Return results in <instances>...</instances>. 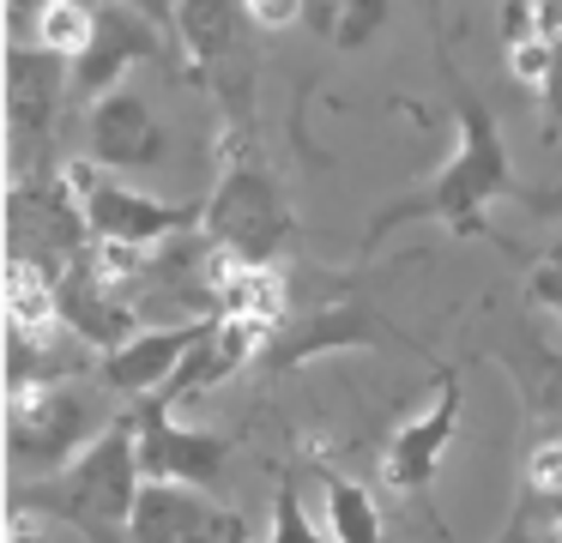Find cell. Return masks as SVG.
Returning <instances> with one entry per match:
<instances>
[{
    "instance_id": "6da1fadb",
    "label": "cell",
    "mask_w": 562,
    "mask_h": 543,
    "mask_svg": "<svg viewBox=\"0 0 562 543\" xmlns=\"http://www.w3.org/2000/svg\"><path fill=\"white\" fill-rule=\"evenodd\" d=\"M453 127H460V145H453L448 163H441L417 193H405V200L381 205V212L369 217V248H375L387 229L412 224V217H436L453 236H477V229H484V212L514 188L508 145H502L496 115H490L460 79H453Z\"/></svg>"
},
{
    "instance_id": "7a4b0ae2",
    "label": "cell",
    "mask_w": 562,
    "mask_h": 543,
    "mask_svg": "<svg viewBox=\"0 0 562 543\" xmlns=\"http://www.w3.org/2000/svg\"><path fill=\"white\" fill-rule=\"evenodd\" d=\"M139 489H146V477H139L134 410H127V417H115L79 459H67L61 471H49L43 483H19V501L43 507V519L79 525L91 543H127Z\"/></svg>"
},
{
    "instance_id": "3957f363",
    "label": "cell",
    "mask_w": 562,
    "mask_h": 543,
    "mask_svg": "<svg viewBox=\"0 0 562 543\" xmlns=\"http://www.w3.org/2000/svg\"><path fill=\"white\" fill-rule=\"evenodd\" d=\"M200 229H206L212 248L236 253V260H255V265H272V253H279L296 229V212H291V200H284L279 176L243 145V151L224 157L218 188L200 205Z\"/></svg>"
},
{
    "instance_id": "277c9868",
    "label": "cell",
    "mask_w": 562,
    "mask_h": 543,
    "mask_svg": "<svg viewBox=\"0 0 562 543\" xmlns=\"http://www.w3.org/2000/svg\"><path fill=\"white\" fill-rule=\"evenodd\" d=\"M110 422H98V405L79 393L74 381L55 386H19L7 393V446H13L19 471H61L67 459H79Z\"/></svg>"
},
{
    "instance_id": "5b68a950",
    "label": "cell",
    "mask_w": 562,
    "mask_h": 543,
    "mask_svg": "<svg viewBox=\"0 0 562 543\" xmlns=\"http://www.w3.org/2000/svg\"><path fill=\"white\" fill-rule=\"evenodd\" d=\"M67 188H74L79 212H86L91 241H134V248H164L176 241L188 224H200L194 205H170V200H151L139 188H122V181L103 176V163L79 157V163L61 169Z\"/></svg>"
},
{
    "instance_id": "8992f818",
    "label": "cell",
    "mask_w": 562,
    "mask_h": 543,
    "mask_svg": "<svg viewBox=\"0 0 562 543\" xmlns=\"http://www.w3.org/2000/svg\"><path fill=\"white\" fill-rule=\"evenodd\" d=\"M134 441H139V477L146 483H194V489H212L224 477V459H231V434L182 429L176 405H164L158 393H146L134 405Z\"/></svg>"
},
{
    "instance_id": "52a82bcc",
    "label": "cell",
    "mask_w": 562,
    "mask_h": 543,
    "mask_svg": "<svg viewBox=\"0 0 562 543\" xmlns=\"http://www.w3.org/2000/svg\"><path fill=\"white\" fill-rule=\"evenodd\" d=\"M74 97V60L37 43H13L7 55V127H13V169L25 176L31 151L55 139L61 103Z\"/></svg>"
},
{
    "instance_id": "ba28073f",
    "label": "cell",
    "mask_w": 562,
    "mask_h": 543,
    "mask_svg": "<svg viewBox=\"0 0 562 543\" xmlns=\"http://www.w3.org/2000/svg\"><path fill=\"white\" fill-rule=\"evenodd\" d=\"M127 543H260L243 525V513L212 501V489L194 483H146L134 507Z\"/></svg>"
},
{
    "instance_id": "9c48e42d",
    "label": "cell",
    "mask_w": 562,
    "mask_h": 543,
    "mask_svg": "<svg viewBox=\"0 0 562 543\" xmlns=\"http://www.w3.org/2000/svg\"><path fill=\"white\" fill-rule=\"evenodd\" d=\"M151 55H158V19L151 12H139L134 0L98 7V31H91L86 55L74 60V103H103Z\"/></svg>"
},
{
    "instance_id": "30bf717a",
    "label": "cell",
    "mask_w": 562,
    "mask_h": 543,
    "mask_svg": "<svg viewBox=\"0 0 562 543\" xmlns=\"http://www.w3.org/2000/svg\"><path fill=\"white\" fill-rule=\"evenodd\" d=\"M453 434H460V374H441L436 398L387 434L381 477H387L393 489H405V495H424L429 483H436V465L448 459Z\"/></svg>"
},
{
    "instance_id": "8fae6325",
    "label": "cell",
    "mask_w": 562,
    "mask_h": 543,
    "mask_svg": "<svg viewBox=\"0 0 562 543\" xmlns=\"http://www.w3.org/2000/svg\"><path fill=\"white\" fill-rule=\"evenodd\" d=\"M218 314H200V320H176V326H139L122 350H103V381L127 398H146V393H164L170 374L194 357V344L212 332Z\"/></svg>"
},
{
    "instance_id": "7c38bea8",
    "label": "cell",
    "mask_w": 562,
    "mask_h": 543,
    "mask_svg": "<svg viewBox=\"0 0 562 543\" xmlns=\"http://www.w3.org/2000/svg\"><path fill=\"white\" fill-rule=\"evenodd\" d=\"M86 157L103 169H151L164 163V121L139 91H110L86 115Z\"/></svg>"
},
{
    "instance_id": "4fadbf2b",
    "label": "cell",
    "mask_w": 562,
    "mask_h": 543,
    "mask_svg": "<svg viewBox=\"0 0 562 543\" xmlns=\"http://www.w3.org/2000/svg\"><path fill=\"white\" fill-rule=\"evenodd\" d=\"M55 302H61V326L86 350H122L127 338L139 332V308L91 272L86 253H79L67 272H55Z\"/></svg>"
},
{
    "instance_id": "5bb4252c",
    "label": "cell",
    "mask_w": 562,
    "mask_h": 543,
    "mask_svg": "<svg viewBox=\"0 0 562 543\" xmlns=\"http://www.w3.org/2000/svg\"><path fill=\"white\" fill-rule=\"evenodd\" d=\"M206 296H212V314L267 320V326H279L284 320V302H291L272 265L236 260V253H224V248H206Z\"/></svg>"
},
{
    "instance_id": "9a60e30c",
    "label": "cell",
    "mask_w": 562,
    "mask_h": 543,
    "mask_svg": "<svg viewBox=\"0 0 562 543\" xmlns=\"http://www.w3.org/2000/svg\"><path fill=\"white\" fill-rule=\"evenodd\" d=\"M339 344H381V326H369V314L363 308H315L308 320H296V338L291 332H272V344H267V369H291V362H303V357H315V350H339Z\"/></svg>"
},
{
    "instance_id": "2e32d148",
    "label": "cell",
    "mask_w": 562,
    "mask_h": 543,
    "mask_svg": "<svg viewBox=\"0 0 562 543\" xmlns=\"http://www.w3.org/2000/svg\"><path fill=\"white\" fill-rule=\"evenodd\" d=\"M243 19H248L243 0H176V36H182L188 67H200V72L218 67V60L236 48Z\"/></svg>"
},
{
    "instance_id": "e0dca14e",
    "label": "cell",
    "mask_w": 562,
    "mask_h": 543,
    "mask_svg": "<svg viewBox=\"0 0 562 543\" xmlns=\"http://www.w3.org/2000/svg\"><path fill=\"white\" fill-rule=\"evenodd\" d=\"M321 513H327V538L333 543H381V507L363 483L351 477H327L321 483Z\"/></svg>"
},
{
    "instance_id": "ac0fdd59",
    "label": "cell",
    "mask_w": 562,
    "mask_h": 543,
    "mask_svg": "<svg viewBox=\"0 0 562 543\" xmlns=\"http://www.w3.org/2000/svg\"><path fill=\"white\" fill-rule=\"evenodd\" d=\"M303 24L321 43L363 48V43H375V31L387 24V0H303Z\"/></svg>"
},
{
    "instance_id": "d6986e66",
    "label": "cell",
    "mask_w": 562,
    "mask_h": 543,
    "mask_svg": "<svg viewBox=\"0 0 562 543\" xmlns=\"http://www.w3.org/2000/svg\"><path fill=\"white\" fill-rule=\"evenodd\" d=\"M508 374L520 381L526 410L538 422H562V350H550V344L508 350Z\"/></svg>"
},
{
    "instance_id": "ffe728a7",
    "label": "cell",
    "mask_w": 562,
    "mask_h": 543,
    "mask_svg": "<svg viewBox=\"0 0 562 543\" xmlns=\"http://www.w3.org/2000/svg\"><path fill=\"white\" fill-rule=\"evenodd\" d=\"M91 31H98V12L79 7V0H55V7L43 12L37 24H31L37 48H49V55H61V60H79V55H86Z\"/></svg>"
},
{
    "instance_id": "44dd1931",
    "label": "cell",
    "mask_w": 562,
    "mask_h": 543,
    "mask_svg": "<svg viewBox=\"0 0 562 543\" xmlns=\"http://www.w3.org/2000/svg\"><path fill=\"white\" fill-rule=\"evenodd\" d=\"M267 543H327V538H321V525L308 519V507H303V495H296V483H279V495H272Z\"/></svg>"
},
{
    "instance_id": "7402d4cb",
    "label": "cell",
    "mask_w": 562,
    "mask_h": 543,
    "mask_svg": "<svg viewBox=\"0 0 562 543\" xmlns=\"http://www.w3.org/2000/svg\"><path fill=\"white\" fill-rule=\"evenodd\" d=\"M502 31H508V43L562 36V7L557 0H508V7H502Z\"/></svg>"
},
{
    "instance_id": "603a6c76",
    "label": "cell",
    "mask_w": 562,
    "mask_h": 543,
    "mask_svg": "<svg viewBox=\"0 0 562 543\" xmlns=\"http://www.w3.org/2000/svg\"><path fill=\"white\" fill-rule=\"evenodd\" d=\"M526 308H544V314L562 320V241L538 253L532 278H526Z\"/></svg>"
},
{
    "instance_id": "cb8c5ba5",
    "label": "cell",
    "mask_w": 562,
    "mask_h": 543,
    "mask_svg": "<svg viewBox=\"0 0 562 543\" xmlns=\"http://www.w3.org/2000/svg\"><path fill=\"white\" fill-rule=\"evenodd\" d=\"M557 43L562 36H532V43H508V72L520 84H544V72H550V60H557Z\"/></svg>"
},
{
    "instance_id": "d4e9b609",
    "label": "cell",
    "mask_w": 562,
    "mask_h": 543,
    "mask_svg": "<svg viewBox=\"0 0 562 543\" xmlns=\"http://www.w3.org/2000/svg\"><path fill=\"white\" fill-rule=\"evenodd\" d=\"M538 109H544V127L562 139V43H557V60H550L544 84H538Z\"/></svg>"
},
{
    "instance_id": "484cf974",
    "label": "cell",
    "mask_w": 562,
    "mask_h": 543,
    "mask_svg": "<svg viewBox=\"0 0 562 543\" xmlns=\"http://www.w3.org/2000/svg\"><path fill=\"white\" fill-rule=\"evenodd\" d=\"M243 7L260 31H284L291 19H303V0H243Z\"/></svg>"
},
{
    "instance_id": "4316f807",
    "label": "cell",
    "mask_w": 562,
    "mask_h": 543,
    "mask_svg": "<svg viewBox=\"0 0 562 543\" xmlns=\"http://www.w3.org/2000/svg\"><path fill=\"white\" fill-rule=\"evenodd\" d=\"M49 7H55V0H7V19H13L19 31H31V24H37Z\"/></svg>"
},
{
    "instance_id": "83f0119b",
    "label": "cell",
    "mask_w": 562,
    "mask_h": 543,
    "mask_svg": "<svg viewBox=\"0 0 562 543\" xmlns=\"http://www.w3.org/2000/svg\"><path fill=\"white\" fill-rule=\"evenodd\" d=\"M557 543H562V525H557Z\"/></svg>"
},
{
    "instance_id": "f1b7e54d",
    "label": "cell",
    "mask_w": 562,
    "mask_h": 543,
    "mask_svg": "<svg viewBox=\"0 0 562 543\" xmlns=\"http://www.w3.org/2000/svg\"><path fill=\"white\" fill-rule=\"evenodd\" d=\"M557 326H562V320H557Z\"/></svg>"
}]
</instances>
